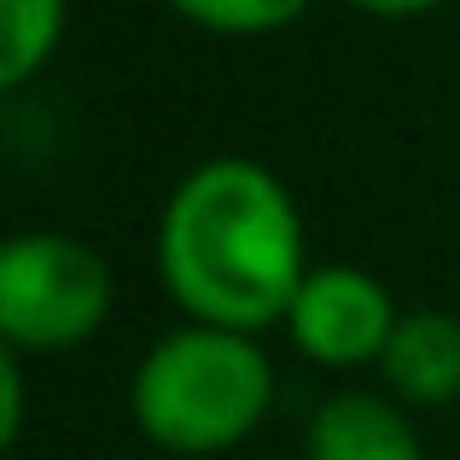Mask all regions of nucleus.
<instances>
[{
    "mask_svg": "<svg viewBox=\"0 0 460 460\" xmlns=\"http://www.w3.org/2000/svg\"><path fill=\"white\" fill-rule=\"evenodd\" d=\"M309 269L292 187L257 157H210L164 199L157 280L187 321L251 338L286 326Z\"/></svg>",
    "mask_w": 460,
    "mask_h": 460,
    "instance_id": "f257e3e1",
    "label": "nucleus"
},
{
    "mask_svg": "<svg viewBox=\"0 0 460 460\" xmlns=\"http://www.w3.org/2000/svg\"><path fill=\"white\" fill-rule=\"evenodd\" d=\"M274 408V361L251 332L175 326L128 379V420L164 455L210 460L257 438Z\"/></svg>",
    "mask_w": 460,
    "mask_h": 460,
    "instance_id": "f03ea898",
    "label": "nucleus"
},
{
    "mask_svg": "<svg viewBox=\"0 0 460 460\" xmlns=\"http://www.w3.org/2000/svg\"><path fill=\"white\" fill-rule=\"evenodd\" d=\"M117 280L76 234H18L0 251V344L18 356H58L105 326Z\"/></svg>",
    "mask_w": 460,
    "mask_h": 460,
    "instance_id": "7ed1b4c3",
    "label": "nucleus"
},
{
    "mask_svg": "<svg viewBox=\"0 0 460 460\" xmlns=\"http://www.w3.org/2000/svg\"><path fill=\"white\" fill-rule=\"evenodd\" d=\"M396 321H402V309L391 304V292L367 269H356V262H314L304 292L292 297L286 338L314 367L356 373V367H379Z\"/></svg>",
    "mask_w": 460,
    "mask_h": 460,
    "instance_id": "20e7f679",
    "label": "nucleus"
},
{
    "mask_svg": "<svg viewBox=\"0 0 460 460\" xmlns=\"http://www.w3.org/2000/svg\"><path fill=\"white\" fill-rule=\"evenodd\" d=\"M304 460H426V443L396 396L332 391L304 426Z\"/></svg>",
    "mask_w": 460,
    "mask_h": 460,
    "instance_id": "39448f33",
    "label": "nucleus"
},
{
    "mask_svg": "<svg viewBox=\"0 0 460 460\" xmlns=\"http://www.w3.org/2000/svg\"><path fill=\"white\" fill-rule=\"evenodd\" d=\"M379 379L402 408H443L460 396V314L402 309L379 356Z\"/></svg>",
    "mask_w": 460,
    "mask_h": 460,
    "instance_id": "423d86ee",
    "label": "nucleus"
},
{
    "mask_svg": "<svg viewBox=\"0 0 460 460\" xmlns=\"http://www.w3.org/2000/svg\"><path fill=\"white\" fill-rule=\"evenodd\" d=\"M70 0H0V88L18 93L53 65Z\"/></svg>",
    "mask_w": 460,
    "mask_h": 460,
    "instance_id": "0eeeda50",
    "label": "nucleus"
},
{
    "mask_svg": "<svg viewBox=\"0 0 460 460\" xmlns=\"http://www.w3.org/2000/svg\"><path fill=\"white\" fill-rule=\"evenodd\" d=\"M169 12L210 35H274L309 12V0H169Z\"/></svg>",
    "mask_w": 460,
    "mask_h": 460,
    "instance_id": "6e6552de",
    "label": "nucleus"
},
{
    "mask_svg": "<svg viewBox=\"0 0 460 460\" xmlns=\"http://www.w3.org/2000/svg\"><path fill=\"white\" fill-rule=\"evenodd\" d=\"M23 356L18 349H0V443L6 449H18L23 438Z\"/></svg>",
    "mask_w": 460,
    "mask_h": 460,
    "instance_id": "1a4fd4ad",
    "label": "nucleus"
},
{
    "mask_svg": "<svg viewBox=\"0 0 460 460\" xmlns=\"http://www.w3.org/2000/svg\"><path fill=\"white\" fill-rule=\"evenodd\" d=\"M344 6L367 12V18H385V23H402V18H426V12H438L443 0H344Z\"/></svg>",
    "mask_w": 460,
    "mask_h": 460,
    "instance_id": "9d476101",
    "label": "nucleus"
}]
</instances>
